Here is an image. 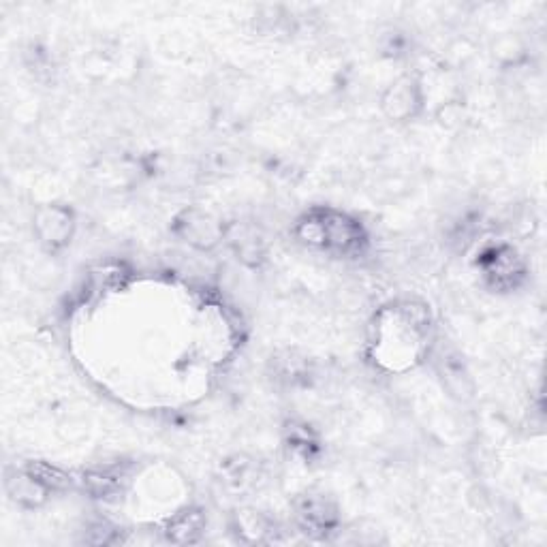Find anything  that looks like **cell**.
Segmentation results:
<instances>
[{
  "label": "cell",
  "mask_w": 547,
  "mask_h": 547,
  "mask_svg": "<svg viewBox=\"0 0 547 547\" xmlns=\"http://www.w3.org/2000/svg\"><path fill=\"white\" fill-rule=\"evenodd\" d=\"M176 231L180 233V238L184 242H189L191 246L199 250H210L218 242L223 240V225L216 221L212 214L199 212V210H186L178 216L176 221Z\"/></svg>",
  "instance_id": "obj_1"
},
{
  "label": "cell",
  "mask_w": 547,
  "mask_h": 547,
  "mask_svg": "<svg viewBox=\"0 0 547 547\" xmlns=\"http://www.w3.org/2000/svg\"><path fill=\"white\" fill-rule=\"evenodd\" d=\"M73 214L65 208L50 206L37 212L35 229L39 233V240L48 248L65 246L73 236Z\"/></svg>",
  "instance_id": "obj_2"
},
{
  "label": "cell",
  "mask_w": 547,
  "mask_h": 547,
  "mask_svg": "<svg viewBox=\"0 0 547 547\" xmlns=\"http://www.w3.org/2000/svg\"><path fill=\"white\" fill-rule=\"evenodd\" d=\"M421 105L419 86L413 77H400L396 84H392L383 97V109L389 118L406 120L413 118Z\"/></svg>",
  "instance_id": "obj_3"
},
{
  "label": "cell",
  "mask_w": 547,
  "mask_h": 547,
  "mask_svg": "<svg viewBox=\"0 0 547 547\" xmlns=\"http://www.w3.org/2000/svg\"><path fill=\"white\" fill-rule=\"evenodd\" d=\"M298 518L304 528L319 533V530H327L336 524V509L325 498L308 496L298 505Z\"/></svg>",
  "instance_id": "obj_4"
},
{
  "label": "cell",
  "mask_w": 547,
  "mask_h": 547,
  "mask_svg": "<svg viewBox=\"0 0 547 547\" xmlns=\"http://www.w3.org/2000/svg\"><path fill=\"white\" fill-rule=\"evenodd\" d=\"M203 528V518L197 511H182L169 522V537L174 541H193Z\"/></svg>",
  "instance_id": "obj_5"
}]
</instances>
